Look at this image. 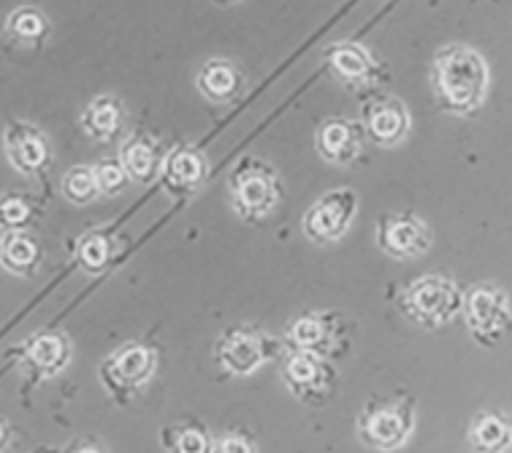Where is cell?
Returning <instances> with one entry per match:
<instances>
[{
  "label": "cell",
  "mask_w": 512,
  "mask_h": 453,
  "mask_svg": "<svg viewBox=\"0 0 512 453\" xmlns=\"http://www.w3.org/2000/svg\"><path fill=\"white\" fill-rule=\"evenodd\" d=\"M432 88L440 104L456 115L475 112L488 94V67L470 46L454 43L432 59Z\"/></svg>",
  "instance_id": "cell-1"
},
{
  "label": "cell",
  "mask_w": 512,
  "mask_h": 453,
  "mask_svg": "<svg viewBox=\"0 0 512 453\" xmlns=\"http://www.w3.org/2000/svg\"><path fill=\"white\" fill-rule=\"evenodd\" d=\"M400 307L408 320L422 328H440L456 318L462 310V291L454 280L440 275H424L403 291Z\"/></svg>",
  "instance_id": "cell-2"
},
{
  "label": "cell",
  "mask_w": 512,
  "mask_h": 453,
  "mask_svg": "<svg viewBox=\"0 0 512 453\" xmlns=\"http://www.w3.org/2000/svg\"><path fill=\"white\" fill-rule=\"evenodd\" d=\"M283 190L278 176L262 160H243L232 174V206L240 219L259 222L280 206Z\"/></svg>",
  "instance_id": "cell-3"
},
{
  "label": "cell",
  "mask_w": 512,
  "mask_h": 453,
  "mask_svg": "<svg viewBox=\"0 0 512 453\" xmlns=\"http://www.w3.org/2000/svg\"><path fill=\"white\" fill-rule=\"evenodd\" d=\"M155 368H158V358H155V350L144 347V344H126L110 355V358L102 363V382L104 387L115 395V398L126 400L134 398L136 392L144 390L147 384L152 382L155 376Z\"/></svg>",
  "instance_id": "cell-4"
},
{
  "label": "cell",
  "mask_w": 512,
  "mask_h": 453,
  "mask_svg": "<svg viewBox=\"0 0 512 453\" xmlns=\"http://www.w3.org/2000/svg\"><path fill=\"white\" fill-rule=\"evenodd\" d=\"M358 214V198L352 190H331L320 195L302 219L304 235L318 243L328 246L342 238L344 232L350 230L352 219Z\"/></svg>",
  "instance_id": "cell-5"
},
{
  "label": "cell",
  "mask_w": 512,
  "mask_h": 453,
  "mask_svg": "<svg viewBox=\"0 0 512 453\" xmlns=\"http://www.w3.org/2000/svg\"><path fill=\"white\" fill-rule=\"evenodd\" d=\"M216 360L230 376H251L272 358L270 339L254 328H227L216 339Z\"/></svg>",
  "instance_id": "cell-6"
},
{
  "label": "cell",
  "mask_w": 512,
  "mask_h": 453,
  "mask_svg": "<svg viewBox=\"0 0 512 453\" xmlns=\"http://www.w3.org/2000/svg\"><path fill=\"white\" fill-rule=\"evenodd\" d=\"M464 312H467V326L483 344L499 342L504 331L512 326L510 299L496 286L472 288L470 296L464 299Z\"/></svg>",
  "instance_id": "cell-7"
},
{
  "label": "cell",
  "mask_w": 512,
  "mask_h": 453,
  "mask_svg": "<svg viewBox=\"0 0 512 453\" xmlns=\"http://www.w3.org/2000/svg\"><path fill=\"white\" fill-rule=\"evenodd\" d=\"M360 440L376 451H398L406 446L411 432H414V408L406 400L392 403V406L371 408L358 422Z\"/></svg>",
  "instance_id": "cell-8"
},
{
  "label": "cell",
  "mask_w": 512,
  "mask_h": 453,
  "mask_svg": "<svg viewBox=\"0 0 512 453\" xmlns=\"http://www.w3.org/2000/svg\"><path fill=\"white\" fill-rule=\"evenodd\" d=\"M376 243L384 254L392 259H416L430 251L432 232L430 227L414 214H387L379 219Z\"/></svg>",
  "instance_id": "cell-9"
},
{
  "label": "cell",
  "mask_w": 512,
  "mask_h": 453,
  "mask_svg": "<svg viewBox=\"0 0 512 453\" xmlns=\"http://www.w3.org/2000/svg\"><path fill=\"white\" fill-rule=\"evenodd\" d=\"M3 150L8 163L24 176H38L51 166L48 136L24 120H11L3 131Z\"/></svg>",
  "instance_id": "cell-10"
},
{
  "label": "cell",
  "mask_w": 512,
  "mask_h": 453,
  "mask_svg": "<svg viewBox=\"0 0 512 453\" xmlns=\"http://www.w3.org/2000/svg\"><path fill=\"white\" fill-rule=\"evenodd\" d=\"M283 379L296 398L320 403L331 387V368L326 366V360L318 352L296 350L283 363Z\"/></svg>",
  "instance_id": "cell-11"
},
{
  "label": "cell",
  "mask_w": 512,
  "mask_h": 453,
  "mask_svg": "<svg viewBox=\"0 0 512 453\" xmlns=\"http://www.w3.org/2000/svg\"><path fill=\"white\" fill-rule=\"evenodd\" d=\"M411 120H408L406 104L392 99V96H379L371 99L363 110V134L379 147H395L406 139Z\"/></svg>",
  "instance_id": "cell-12"
},
{
  "label": "cell",
  "mask_w": 512,
  "mask_h": 453,
  "mask_svg": "<svg viewBox=\"0 0 512 453\" xmlns=\"http://www.w3.org/2000/svg\"><path fill=\"white\" fill-rule=\"evenodd\" d=\"M206 179V158L195 147L179 144L163 160V182L171 195H190Z\"/></svg>",
  "instance_id": "cell-13"
},
{
  "label": "cell",
  "mask_w": 512,
  "mask_h": 453,
  "mask_svg": "<svg viewBox=\"0 0 512 453\" xmlns=\"http://www.w3.org/2000/svg\"><path fill=\"white\" fill-rule=\"evenodd\" d=\"M70 363V344L56 334H38L24 347V371L35 379H51Z\"/></svg>",
  "instance_id": "cell-14"
},
{
  "label": "cell",
  "mask_w": 512,
  "mask_h": 453,
  "mask_svg": "<svg viewBox=\"0 0 512 453\" xmlns=\"http://www.w3.org/2000/svg\"><path fill=\"white\" fill-rule=\"evenodd\" d=\"M318 152L334 166H350L360 155V128L347 120L328 118L318 128Z\"/></svg>",
  "instance_id": "cell-15"
},
{
  "label": "cell",
  "mask_w": 512,
  "mask_h": 453,
  "mask_svg": "<svg viewBox=\"0 0 512 453\" xmlns=\"http://www.w3.org/2000/svg\"><path fill=\"white\" fill-rule=\"evenodd\" d=\"M328 64L347 86H368L379 78V64L358 43H336L328 48Z\"/></svg>",
  "instance_id": "cell-16"
},
{
  "label": "cell",
  "mask_w": 512,
  "mask_h": 453,
  "mask_svg": "<svg viewBox=\"0 0 512 453\" xmlns=\"http://www.w3.org/2000/svg\"><path fill=\"white\" fill-rule=\"evenodd\" d=\"M163 150L150 136H131L120 147V166L136 184H150L163 171Z\"/></svg>",
  "instance_id": "cell-17"
},
{
  "label": "cell",
  "mask_w": 512,
  "mask_h": 453,
  "mask_svg": "<svg viewBox=\"0 0 512 453\" xmlns=\"http://www.w3.org/2000/svg\"><path fill=\"white\" fill-rule=\"evenodd\" d=\"M198 91L211 102H232L235 96L243 91V75L232 62L227 59H208L198 70Z\"/></svg>",
  "instance_id": "cell-18"
},
{
  "label": "cell",
  "mask_w": 512,
  "mask_h": 453,
  "mask_svg": "<svg viewBox=\"0 0 512 453\" xmlns=\"http://www.w3.org/2000/svg\"><path fill=\"white\" fill-rule=\"evenodd\" d=\"M123 126V104L115 96H96L83 112V131L94 142H110Z\"/></svg>",
  "instance_id": "cell-19"
},
{
  "label": "cell",
  "mask_w": 512,
  "mask_h": 453,
  "mask_svg": "<svg viewBox=\"0 0 512 453\" xmlns=\"http://www.w3.org/2000/svg\"><path fill=\"white\" fill-rule=\"evenodd\" d=\"M288 342H291L294 350L326 355L328 347L334 344V328H331V320H328L326 315H318V312H310V315L296 318L294 323L288 326Z\"/></svg>",
  "instance_id": "cell-20"
},
{
  "label": "cell",
  "mask_w": 512,
  "mask_h": 453,
  "mask_svg": "<svg viewBox=\"0 0 512 453\" xmlns=\"http://www.w3.org/2000/svg\"><path fill=\"white\" fill-rule=\"evenodd\" d=\"M0 264L11 275H32L40 264V246L38 240L27 232H8L0 246Z\"/></svg>",
  "instance_id": "cell-21"
},
{
  "label": "cell",
  "mask_w": 512,
  "mask_h": 453,
  "mask_svg": "<svg viewBox=\"0 0 512 453\" xmlns=\"http://www.w3.org/2000/svg\"><path fill=\"white\" fill-rule=\"evenodd\" d=\"M470 448L475 453H507L512 448V424L496 414L478 416L470 427Z\"/></svg>",
  "instance_id": "cell-22"
},
{
  "label": "cell",
  "mask_w": 512,
  "mask_h": 453,
  "mask_svg": "<svg viewBox=\"0 0 512 453\" xmlns=\"http://www.w3.org/2000/svg\"><path fill=\"white\" fill-rule=\"evenodd\" d=\"M48 32H51L48 16L35 6L14 8L6 19V35L22 46H40L48 38Z\"/></svg>",
  "instance_id": "cell-23"
},
{
  "label": "cell",
  "mask_w": 512,
  "mask_h": 453,
  "mask_svg": "<svg viewBox=\"0 0 512 453\" xmlns=\"http://www.w3.org/2000/svg\"><path fill=\"white\" fill-rule=\"evenodd\" d=\"M75 254H78V262L83 270L102 272L104 267L110 264L112 254H115V243H112V238L107 232L91 230L78 240Z\"/></svg>",
  "instance_id": "cell-24"
},
{
  "label": "cell",
  "mask_w": 512,
  "mask_h": 453,
  "mask_svg": "<svg viewBox=\"0 0 512 453\" xmlns=\"http://www.w3.org/2000/svg\"><path fill=\"white\" fill-rule=\"evenodd\" d=\"M62 192L64 198L75 203V206H86L99 192V184H96V174L91 166H72L62 179Z\"/></svg>",
  "instance_id": "cell-25"
},
{
  "label": "cell",
  "mask_w": 512,
  "mask_h": 453,
  "mask_svg": "<svg viewBox=\"0 0 512 453\" xmlns=\"http://www.w3.org/2000/svg\"><path fill=\"white\" fill-rule=\"evenodd\" d=\"M168 453H214V440L200 427H171L163 432Z\"/></svg>",
  "instance_id": "cell-26"
},
{
  "label": "cell",
  "mask_w": 512,
  "mask_h": 453,
  "mask_svg": "<svg viewBox=\"0 0 512 453\" xmlns=\"http://www.w3.org/2000/svg\"><path fill=\"white\" fill-rule=\"evenodd\" d=\"M30 219V203L22 195H3L0 198V227L6 230H22Z\"/></svg>",
  "instance_id": "cell-27"
},
{
  "label": "cell",
  "mask_w": 512,
  "mask_h": 453,
  "mask_svg": "<svg viewBox=\"0 0 512 453\" xmlns=\"http://www.w3.org/2000/svg\"><path fill=\"white\" fill-rule=\"evenodd\" d=\"M94 174L102 195H118V192H123V187L128 184V176L126 171H123V166H120V160H102V163L94 168Z\"/></svg>",
  "instance_id": "cell-28"
},
{
  "label": "cell",
  "mask_w": 512,
  "mask_h": 453,
  "mask_svg": "<svg viewBox=\"0 0 512 453\" xmlns=\"http://www.w3.org/2000/svg\"><path fill=\"white\" fill-rule=\"evenodd\" d=\"M214 453H256V448L243 435H222L214 443Z\"/></svg>",
  "instance_id": "cell-29"
},
{
  "label": "cell",
  "mask_w": 512,
  "mask_h": 453,
  "mask_svg": "<svg viewBox=\"0 0 512 453\" xmlns=\"http://www.w3.org/2000/svg\"><path fill=\"white\" fill-rule=\"evenodd\" d=\"M6 443H8V430H6V424L0 422V451L6 448Z\"/></svg>",
  "instance_id": "cell-30"
},
{
  "label": "cell",
  "mask_w": 512,
  "mask_h": 453,
  "mask_svg": "<svg viewBox=\"0 0 512 453\" xmlns=\"http://www.w3.org/2000/svg\"><path fill=\"white\" fill-rule=\"evenodd\" d=\"M78 453H102V451H99V448H94V446H88V448H80Z\"/></svg>",
  "instance_id": "cell-31"
},
{
  "label": "cell",
  "mask_w": 512,
  "mask_h": 453,
  "mask_svg": "<svg viewBox=\"0 0 512 453\" xmlns=\"http://www.w3.org/2000/svg\"><path fill=\"white\" fill-rule=\"evenodd\" d=\"M0 246H3V235H0Z\"/></svg>",
  "instance_id": "cell-32"
}]
</instances>
